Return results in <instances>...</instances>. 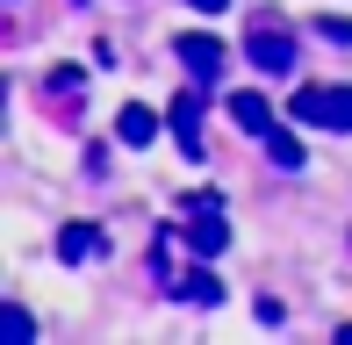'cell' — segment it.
Instances as JSON below:
<instances>
[{"label": "cell", "instance_id": "1", "mask_svg": "<svg viewBox=\"0 0 352 345\" xmlns=\"http://www.w3.org/2000/svg\"><path fill=\"white\" fill-rule=\"evenodd\" d=\"M287 115L324 122V130H352V87H302L295 101H287Z\"/></svg>", "mask_w": 352, "mask_h": 345}, {"label": "cell", "instance_id": "2", "mask_svg": "<svg viewBox=\"0 0 352 345\" xmlns=\"http://www.w3.org/2000/svg\"><path fill=\"white\" fill-rule=\"evenodd\" d=\"M245 58H252L259 72H274V80H280V72H295V36H280V22H266V14H259L252 36H245Z\"/></svg>", "mask_w": 352, "mask_h": 345}, {"label": "cell", "instance_id": "3", "mask_svg": "<svg viewBox=\"0 0 352 345\" xmlns=\"http://www.w3.org/2000/svg\"><path fill=\"white\" fill-rule=\"evenodd\" d=\"M180 238H187V252H195V259H216L223 245H230V223H223V201H195V216L180 223Z\"/></svg>", "mask_w": 352, "mask_h": 345}, {"label": "cell", "instance_id": "4", "mask_svg": "<svg viewBox=\"0 0 352 345\" xmlns=\"http://www.w3.org/2000/svg\"><path fill=\"white\" fill-rule=\"evenodd\" d=\"M173 51H180V65L195 72L201 87H209V80H223V65H230V51H223L216 36H180V43H173Z\"/></svg>", "mask_w": 352, "mask_h": 345}, {"label": "cell", "instance_id": "5", "mask_svg": "<svg viewBox=\"0 0 352 345\" xmlns=\"http://www.w3.org/2000/svg\"><path fill=\"white\" fill-rule=\"evenodd\" d=\"M230 122H237L245 137H266V130H274V108H266V93L237 87V93H230Z\"/></svg>", "mask_w": 352, "mask_h": 345}, {"label": "cell", "instance_id": "6", "mask_svg": "<svg viewBox=\"0 0 352 345\" xmlns=\"http://www.w3.org/2000/svg\"><path fill=\"white\" fill-rule=\"evenodd\" d=\"M173 137H180L187 159L201 151V93H180V101H173Z\"/></svg>", "mask_w": 352, "mask_h": 345}, {"label": "cell", "instance_id": "7", "mask_svg": "<svg viewBox=\"0 0 352 345\" xmlns=\"http://www.w3.org/2000/svg\"><path fill=\"white\" fill-rule=\"evenodd\" d=\"M116 137H122V144H130V151H144V144H151V137H158V115H151V108H144V101H130V108H122V115H116Z\"/></svg>", "mask_w": 352, "mask_h": 345}, {"label": "cell", "instance_id": "8", "mask_svg": "<svg viewBox=\"0 0 352 345\" xmlns=\"http://www.w3.org/2000/svg\"><path fill=\"white\" fill-rule=\"evenodd\" d=\"M94 252H101V230H94V223H65V230H58V259H65V266L94 259Z\"/></svg>", "mask_w": 352, "mask_h": 345}, {"label": "cell", "instance_id": "9", "mask_svg": "<svg viewBox=\"0 0 352 345\" xmlns=\"http://www.w3.org/2000/svg\"><path fill=\"white\" fill-rule=\"evenodd\" d=\"M266 151H274L280 172H302V137L295 130H266Z\"/></svg>", "mask_w": 352, "mask_h": 345}, {"label": "cell", "instance_id": "10", "mask_svg": "<svg viewBox=\"0 0 352 345\" xmlns=\"http://www.w3.org/2000/svg\"><path fill=\"white\" fill-rule=\"evenodd\" d=\"M180 295H187V302H201V309H209V302H223V288H216V274H209V266H195V274L180 280Z\"/></svg>", "mask_w": 352, "mask_h": 345}, {"label": "cell", "instance_id": "11", "mask_svg": "<svg viewBox=\"0 0 352 345\" xmlns=\"http://www.w3.org/2000/svg\"><path fill=\"white\" fill-rule=\"evenodd\" d=\"M316 29H324L331 43H352V14H324V22H316Z\"/></svg>", "mask_w": 352, "mask_h": 345}, {"label": "cell", "instance_id": "12", "mask_svg": "<svg viewBox=\"0 0 352 345\" xmlns=\"http://www.w3.org/2000/svg\"><path fill=\"white\" fill-rule=\"evenodd\" d=\"M8 331H14V338H36V324H29V309H22V302H8Z\"/></svg>", "mask_w": 352, "mask_h": 345}, {"label": "cell", "instance_id": "13", "mask_svg": "<svg viewBox=\"0 0 352 345\" xmlns=\"http://www.w3.org/2000/svg\"><path fill=\"white\" fill-rule=\"evenodd\" d=\"M187 8H195V14H223L230 0H187Z\"/></svg>", "mask_w": 352, "mask_h": 345}]
</instances>
